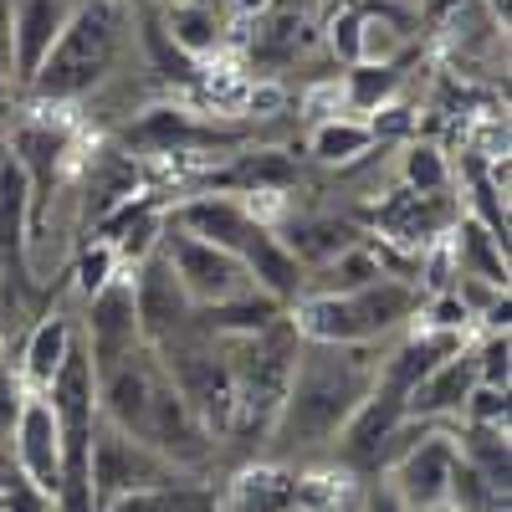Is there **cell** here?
Here are the masks:
<instances>
[{"mask_svg":"<svg viewBox=\"0 0 512 512\" xmlns=\"http://www.w3.org/2000/svg\"><path fill=\"white\" fill-rule=\"evenodd\" d=\"M379 344H354V349H323V344H297L292 374L277 405V420L267 431L272 461L313 456L338 441V431L349 425V415L364 405L374 390V359Z\"/></svg>","mask_w":512,"mask_h":512,"instance_id":"obj_1","label":"cell"},{"mask_svg":"<svg viewBox=\"0 0 512 512\" xmlns=\"http://www.w3.org/2000/svg\"><path fill=\"white\" fill-rule=\"evenodd\" d=\"M128 6L134 0H77L67 31L57 36L47 62L26 82V93L52 108H72L82 98H93L113 77L118 57L128 52V36H134V11Z\"/></svg>","mask_w":512,"mask_h":512,"instance_id":"obj_2","label":"cell"},{"mask_svg":"<svg viewBox=\"0 0 512 512\" xmlns=\"http://www.w3.org/2000/svg\"><path fill=\"white\" fill-rule=\"evenodd\" d=\"M159 256L169 262L175 282L185 287V297H190L195 313L221 308V303H236V297H251V292H256L251 277H246V267L236 262L231 251L210 246V241H195V236H185L180 226H164Z\"/></svg>","mask_w":512,"mask_h":512,"instance_id":"obj_3","label":"cell"},{"mask_svg":"<svg viewBox=\"0 0 512 512\" xmlns=\"http://www.w3.org/2000/svg\"><path fill=\"white\" fill-rule=\"evenodd\" d=\"M180 472L169 466L164 456H154L144 441L113 431V425L98 420L93 431V461H88V482H93V512H108L113 502L134 497L144 487H164L175 482Z\"/></svg>","mask_w":512,"mask_h":512,"instance_id":"obj_4","label":"cell"},{"mask_svg":"<svg viewBox=\"0 0 512 512\" xmlns=\"http://www.w3.org/2000/svg\"><path fill=\"white\" fill-rule=\"evenodd\" d=\"M82 349L93 359V374H108L118 364H128L134 354H144V333H139V313H134V287L128 272H118L103 292H93L82 303Z\"/></svg>","mask_w":512,"mask_h":512,"instance_id":"obj_5","label":"cell"},{"mask_svg":"<svg viewBox=\"0 0 512 512\" xmlns=\"http://www.w3.org/2000/svg\"><path fill=\"white\" fill-rule=\"evenodd\" d=\"M451 472H456V431H425L384 466V482L410 512H446Z\"/></svg>","mask_w":512,"mask_h":512,"instance_id":"obj_6","label":"cell"},{"mask_svg":"<svg viewBox=\"0 0 512 512\" xmlns=\"http://www.w3.org/2000/svg\"><path fill=\"white\" fill-rule=\"evenodd\" d=\"M11 451H16V472L41 492V497H62V436H57V415L47 395L26 390L16 420H11Z\"/></svg>","mask_w":512,"mask_h":512,"instance_id":"obj_7","label":"cell"},{"mask_svg":"<svg viewBox=\"0 0 512 512\" xmlns=\"http://www.w3.org/2000/svg\"><path fill=\"white\" fill-rule=\"evenodd\" d=\"M128 287H134V313H139V333H144V349H159L169 344L175 333H185L195 323V308L185 287L175 282V272H169V262L154 251L144 256V262L128 272Z\"/></svg>","mask_w":512,"mask_h":512,"instance_id":"obj_8","label":"cell"},{"mask_svg":"<svg viewBox=\"0 0 512 512\" xmlns=\"http://www.w3.org/2000/svg\"><path fill=\"white\" fill-rule=\"evenodd\" d=\"M154 21L164 31V41L175 47L185 62H210L231 52V6L226 0H185V6H154Z\"/></svg>","mask_w":512,"mask_h":512,"instance_id":"obj_9","label":"cell"},{"mask_svg":"<svg viewBox=\"0 0 512 512\" xmlns=\"http://www.w3.org/2000/svg\"><path fill=\"white\" fill-rule=\"evenodd\" d=\"M77 0H11V82L26 88L67 31Z\"/></svg>","mask_w":512,"mask_h":512,"instance_id":"obj_10","label":"cell"},{"mask_svg":"<svg viewBox=\"0 0 512 512\" xmlns=\"http://www.w3.org/2000/svg\"><path fill=\"white\" fill-rule=\"evenodd\" d=\"M216 497H221V512H303L297 507V466L272 461V456L246 461Z\"/></svg>","mask_w":512,"mask_h":512,"instance_id":"obj_11","label":"cell"},{"mask_svg":"<svg viewBox=\"0 0 512 512\" xmlns=\"http://www.w3.org/2000/svg\"><path fill=\"white\" fill-rule=\"evenodd\" d=\"M477 384V364H472V349H461L451 359H441L431 374H425L415 390L405 395V420H425V425H446V420H461L466 410V395Z\"/></svg>","mask_w":512,"mask_h":512,"instance_id":"obj_12","label":"cell"},{"mask_svg":"<svg viewBox=\"0 0 512 512\" xmlns=\"http://www.w3.org/2000/svg\"><path fill=\"white\" fill-rule=\"evenodd\" d=\"M26 241H31V185L26 169L0 144V267L26 277Z\"/></svg>","mask_w":512,"mask_h":512,"instance_id":"obj_13","label":"cell"},{"mask_svg":"<svg viewBox=\"0 0 512 512\" xmlns=\"http://www.w3.org/2000/svg\"><path fill=\"white\" fill-rule=\"evenodd\" d=\"M72 344H77L72 313H67V308L41 313V318L31 323V333H26V349H21V384H26V390H36V395L47 390V384L57 379V369L67 364Z\"/></svg>","mask_w":512,"mask_h":512,"instance_id":"obj_14","label":"cell"},{"mask_svg":"<svg viewBox=\"0 0 512 512\" xmlns=\"http://www.w3.org/2000/svg\"><path fill=\"white\" fill-rule=\"evenodd\" d=\"M379 277H390V272H384L374 241H354L349 251H338L333 262H323L303 277V297H349V292H364Z\"/></svg>","mask_w":512,"mask_h":512,"instance_id":"obj_15","label":"cell"},{"mask_svg":"<svg viewBox=\"0 0 512 512\" xmlns=\"http://www.w3.org/2000/svg\"><path fill=\"white\" fill-rule=\"evenodd\" d=\"M451 256H456V277H477V282L507 292V241H497L482 221L456 216V226H451Z\"/></svg>","mask_w":512,"mask_h":512,"instance_id":"obj_16","label":"cell"},{"mask_svg":"<svg viewBox=\"0 0 512 512\" xmlns=\"http://www.w3.org/2000/svg\"><path fill=\"white\" fill-rule=\"evenodd\" d=\"M282 236V231H277ZM354 241H364L349 221H338V216H303V221H287V236L282 246L297 256V267H303V277L323 262H333L338 251H349Z\"/></svg>","mask_w":512,"mask_h":512,"instance_id":"obj_17","label":"cell"},{"mask_svg":"<svg viewBox=\"0 0 512 512\" xmlns=\"http://www.w3.org/2000/svg\"><path fill=\"white\" fill-rule=\"evenodd\" d=\"M374 144H379L374 128H369L364 118H354V113H338V118H323V123L308 128V159L323 164V169H349V164H359Z\"/></svg>","mask_w":512,"mask_h":512,"instance_id":"obj_18","label":"cell"},{"mask_svg":"<svg viewBox=\"0 0 512 512\" xmlns=\"http://www.w3.org/2000/svg\"><path fill=\"white\" fill-rule=\"evenodd\" d=\"M451 185H456V164H451L446 144L405 139V149H400V190L431 200V195H451Z\"/></svg>","mask_w":512,"mask_h":512,"instance_id":"obj_19","label":"cell"},{"mask_svg":"<svg viewBox=\"0 0 512 512\" xmlns=\"http://www.w3.org/2000/svg\"><path fill=\"white\" fill-rule=\"evenodd\" d=\"M226 185H236L241 195H262V190L287 195L297 185V159L287 149H246V154L231 159Z\"/></svg>","mask_w":512,"mask_h":512,"instance_id":"obj_20","label":"cell"},{"mask_svg":"<svg viewBox=\"0 0 512 512\" xmlns=\"http://www.w3.org/2000/svg\"><path fill=\"white\" fill-rule=\"evenodd\" d=\"M456 456L466 466L507 492V477H512V451H507V425H456Z\"/></svg>","mask_w":512,"mask_h":512,"instance_id":"obj_21","label":"cell"},{"mask_svg":"<svg viewBox=\"0 0 512 512\" xmlns=\"http://www.w3.org/2000/svg\"><path fill=\"white\" fill-rule=\"evenodd\" d=\"M108 512H221V497H216V487H205L195 477H175L164 487H144L134 497L113 502Z\"/></svg>","mask_w":512,"mask_h":512,"instance_id":"obj_22","label":"cell"},{"mask_svg":"<svg viewBox=\"0 0 512 512\" xmlns=\"http://www.w3.org/2000/svg\"><path fill=\"white\" fill-rule=\"evenodd\" d=\"M338 82H344V103L354 118H374L379 108L400 103V88H405L400 67H344Z\"/></svg>","mask_w":512,"mask_h":512,"instance_id":"obj_23","label":"cell"},{"mask_svg":"<svg viewBox=\"0 0 512 512\" xmlns=\"http://www.w3.org/2000/svg\"><path fill=\"white\" fill-rule=\"evenodd\" d=\"M123 267H118V251L108 246V241H82L77 246V256H72V272H67V287L88 303L93 292H103L113 277H118Z\"/></svg>","mask_w":512,"mask_h":512,"instance_id":"obj_24","label":"cell"},{"mask_svg":"<svg viewBox=\"0 0 512 512\" xmlns=\"http://www.w3.org/2000/svg\"><path fill=\"white\" fill-rule=\"evenodd\" d=\"M359 26H364V6H333L323 16V47L333 52L338 67H359Z\"/></svg>","mask_w":512,"mask_h":512,"instance_id":"obj_25","label":"cell"},{"mask_svg":"<svg viewBox=\"0 0 512 512\" xmlns=\"http://www.w3.org/2000/svg\"><path fill=\"white\" fill-rule=\"evenodd\" d=\"M512 344H507V333H487L482 344L472 349V364H477V384H487V390H507V379H512Z\"/></svg>","mask_w":512,"mask_h":512,"instance_id":"obj_26","label":"cell"},{"mask_svg":"<svg viewBox=\"0 0 512 512\" xmlns=\"http://www.w3.org/2000/svg\"><path fill=\"white\" fill-rule=\"evenodd\" d=\"M297 108H303L308 123H323V118L349 113V103H344V82H338V77H318V82H308L303 98H297Z\"/></svg>","mask_w":512,"mask_h":512,"instance_id":"obj_27","label":"cell"},{"mask_svg":"<svg viewBox=\"0 0 512 512\" xmlns=\"http://www.w3.org/2000/svg\"><path fill=\"white\" fill-rule=\"evenodd\" d=\"M287 103H292V93H287L282 77H251V88H246V98H241V113L256 123V118H277Z\"/></svg>","mask_w":512,"mask_h":512,"instance_id":"obj_28","label":"cell"},{"mask_svg":"<svg viewBox=\"0 0 512 512\" xmlns=\"http://www.w3.org/2000/svg\"><path fill=\"white\" fill-rule=\"evenodd\" d=\"M0 512H57V502L41 497L21 472H6L0 477Z\"/></svg>","mask_w":512,"mask_h":512,"instance_id":"obj_29","label":"cell"},{"mask_svg":"<svg viewBox=\"0 0 512 512\" xmlns=\"http://www.w3.org/2000/svg\"><path fill=\"white\" fill-rule=\"evenodd\" d=\"M461 425H507V390H487V384H472L461 410Z\"/></svg>","mask_w":512,"mask_h":512,"instance_id":"obj_30","label":"cell"},{"mask_svg":"<svg viewBox=\"0 0 512 512\" xmlns=\"http://www.w3.org/2000/svg\"><path fill=\"white\" fill-rule=\"evenodd\" d=\"M466 6H477V0H415V21H425V26H441V21H451L456 11H466Z\"/></svg>","mask_w":512,"mask_h":512,"instance_id":"obj_31","label":"cell"},{"mask_svg":"<svg viewBox=\"0 0 512 512\" xmlns=\"http://www.w3.org/2000/svg\"><path fill=\"white\" fill-rule=\"evenodd\" d=\"M359 512H410V507L390 492V482L374 477V482H369V492H364V507H359Z\"/></svg>","mask_w":512,"mask_h":512,"instance_id":"obj_32","label":"cell"},{"mask_svg":"<svg viewBox=\"0 0 512 512\" xmlns=\"http://www.w3.org/2000/svg\"><path fill=\"white\" fill-rule=\"evenodd\" d=\"M16 118H21V113H16V82L0 72V139L11 134V123H16Z\"/></svg>","mask_w":512,"mask_h":512,"instance_id":"obj_33","label":"cell"},{"mask_svg":"<svg viewBox=\"0 0 512 512\" xmlns=\"http://www.w3.org/2000/svg\"><path fill=\"white\" fill-rule=\"evenodd\" d=\"M0 72L11 77V0H0Z\"/></svg>","mask_w":512,"mask_h":512,"instance_id":"obj_34","label":"cell"},{"mask_svg":"<svg viewBox=\"0 0 512 512\" xmlns=\"http://www.w3.org/2000/svg\"><path fill=\"white\" fill-rule=\"evenodd\" d=\"M226 6H231V16H236V21H256V16H267V11L277 6V0H226Z\"/></svg>","mask_w":512,"mask_h":512,"instance_id":"obj_35","label":"cell"},{"mask_svg":"<svg viewBox=\"0 0 512 512\" xmlns=\"http://www.w3.org/2000/svg\"><path fill=\"white\" fill-rule=\"evenodd\" d=\"M154 6H185V0H154Z\"/></svg>","mask_w":512,"mask_h":512,"instance_id":"obj_36","label":"cell"}]
</instances>
